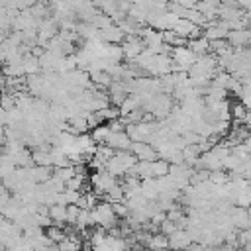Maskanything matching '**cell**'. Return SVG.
I'll use <instances>...</instances> for the list:
<instances>
[{"label":"cell","instance_id":"6da1fadb","mask_svg":"<svg viewBox=\"0 0 251 251\" xmlns=\"http://www.w3.org/2000/svg\"><path fill=\"white\" fill-rule=\"evenodd\" d=\"M135 157L131 155V151H116L114 155H112V159L106 163V171L108 173H112L114 176H124V175H127L129 173V169L135 165Z\"/></svg>","mask_w":251,"mask_h":251},{"label":"cell","instance_id":"7a4b0ae2","mask_svg":"<svg viewBox=\"0 0 251 251\" xmlns=\"http://www.w3.org/2000/svg\"><path fill=\"white\" fill-rule=\"evenodd\" d=\"M116 178H118V176H114L112 173H108L106 169H102V171H94V175L90 176V182H92V186H94V192H96L98 196H104V194H108V192L118 184Z\"/></svg>","mask_w":251,"mask_h":251},{"label":"cell","instance_id":"3957f363","mask_svg":"<svg viewBox=\"0 0 251 251\" xmlns=\"http://www.w3.org/2000/svg\"><path fill=\"white\" fill-rule=\"evenodd\" d=\"M129 151L137 161H155V159H159L157 149L147 141H131Z\"/></svg>","mask_w":251,"mask_h":251},{"label":"cell","instance_id":"277c9868","mask_svg":"<svg viewBox=\"0 0 251 251\" xmlns=\"http://www.w3.org/2000/svg\"><path fill=\"white\" fill-rule=\"evenodd\" d=\"M104 145L112 147L114 151H129L131 139H129V135L126 131H110L106 141H104Z\"/></svg>","mask_w":251,"mask_h":251},{"label":"cell","instance_id":"5b68a950","mask_svg":"<svg viewBox=\"0 0 251 251\" xmlns=\"http://www.w3.org/2000/svg\"><path fill=\"white\" fill-rule=\"evenodd\" d=\"M167 237H169V249L186 251V249L190 247V243H192V237H190L188 229H182V227L175 229V231H173L171 235H167Z\"/></svg>","mask_w":251,"mask_h":251},{"label":"cell","instance_id":"8992f818","mask_svg":"<svg viewBox=\"0 0 251 251\" xmlns=\"http://www.w3.org/2000/svg\"><path fill=\"white\" fill-rule=\"evenodd\" d=\"M145 49V43L139 35H127L124 45H122V51H124V57H127L129 61L135 59L137 55H141V51Z\"/></svg>","mask_w":251,"mask_h":251},{"label":"cell","instance_id":"52a82bcc","mask_svg":"<svg viewBox=\"0 0 251 251\" xmlns=\"http://www.w3.org/2000/svg\"><path fill=\"white\" fill-rule=\"evenodd\" d=\"M229 220H231L235 229H251L249 214H247V208H243V206H235L229 214Z\"/></svg>","mask_w":251,"mask_h":251},{"label":"cell","instance_id":"ba28073f","mask_svg":"<svg viewBox=\"0 0 251 251\" xmlns=\"http://www.w3.org/2000/svg\"><path fill=\"white\" fill-rule=\"evenodd\" d=\"M143 247H147L149 251H163V249H169V237H167L165 233H161V231H155V233H151V235L147 237V241H145Z\"/></svg>","mask_w":251,"mask_h":251},{"label":"cell","instance_id":"9c48e42d","mask_svg":"<svg viewBox=\"0 0 251 251\" xmlns=\"http://www.w3.org/2000/svg\"><path fill=\"white\" fill-rule=\"evenodd\" d=\"M49 218L55 226L65 227L67 226V206L65 204H51L49 206Z\"/></svg>","mask_w":251,"mask_h":251},{"label":"cell","instance_id":"30bf717a","mask_svg":"<svg viewBox=\"0 0 251 251\" xmlns=\"http://www.w3.org/2000/svg\"><path fill=\"white\" fill-rule=\"evenodd\" d=\"M188 47L192 49V53H194L196 57L210 53V41H208L204 35H200V37H194V39H188Z\"/></svg>","mask_w":251,"mask_h":251},{"label":"cell","instance_id":"8fae6325","mask_svg":"<svg viewBox=\"0 0 251 251\" xmlns=\"http://www.w3.org/2000/svg\"><path fill=\"white\" fill-rule=\"evenodd\" d=\"M59 251H80L82 249V243H80V237H76L75 233H67L63 241L57 243Z\"/></svg>","mask_w":251,"mask_h":251},{"label":"cell","instance_id":"7c38bea8","mask_svg":"<svg viewBox=\"0 0 251 251\" xmlns=\"http://www.w3.org/2000/svg\"><path fill=\"white\" fill-rule=\"evenodd\" d=\"M169 169H171V163L165 161V159H161V157L155 159V161H151V171H153V176H155V178L169 175Z\"/></svg>","mask_w":251,"mask_h":251},{"label":"cell","instance_id":"4fadbf2b","mask_svg":"<svg viewBox=\"0 0 251 251\" xmlns=\"http://www.w3.org/2000/svg\"><path fill=\"white\" fill-rule=\"evenodd\" d=\"M45 235L49 237V241H51V243H59V241H63V239H65L67 231H65V227L51 224L49 227H45Z\"/></svg>","mask_w":251,"mask_h":251},{"label":"cell","instance_id":"5bb4252c","mask_svg":"<svg viewBox=\"0 0 251 251\" xmlns=\"http://www.w3.org/2000/svg\"><path fill=\"white\" fill-rule=\"evenodd\" d=\"M108 133H110V127H108V124H100V126L92 127V133H90V137H92V141H94L96 145H102V143L106 141Z\"/></svg>","mask_w":251,"mask_h":251},{"label":"cell","instance_id":"9a60e30c","mask_svg":"<svg viewBox=\"0 0 251 251\" xmlns=\"http://www.w3.org/2000/svg\"><path fill=\"white\" fill-rule=\"evenodd\" d=\"M76 175V169H75V165H67V167H57L55 169V173H53V176H57V178H61L63 182H67L69 178H73Z\"/></svg>","mask_w":251,"mask_h":251},{"label":"cell","instance_id":"2e32d148","mask_svg":"<svg viewBox=\"0 0 251 251\" xmlns=\"http://www.w3.org/2000/svg\"><path fill=\"white\" fill-rule=\"evenodd\" d=\"M229 110H231V118H235L237 122H245L247 112H249V110H247V108H245L241 102H239V104H235V106H231Z\"/></svg>","mask_w":251,"mask_h":251},{"label":"cell","instance_id":"e0dca14e","mask_svg":"<svg viewBox=\"0 0 251 251\" xmlns=\"http://www.w3.org/2000/svg\"><path fill=\"white\" fill-rule=\"evenodd\" d=\"M175 229H178V226H176L173 220H169V218H165V220L159 224V231L165 233V235H171Z\"/></svg>","mask_w":251,"mask_h":251},{"label":"cell","instance_id":"ac0fdd59","mask_svg":"<svg viewBox=\"0 0 251 251\" xmlns=\"http://www.w3.org/2000/svg\"><path fill=\"white\" fill-rule=\"evenodd\" d=\"M78 214H80V208H78L76 204H69V206H67V224H73V226H75Z\"/></svg>","mask_w":251,"mask_h":251},{"label":"cell","instance_id":"d6986e66","mask_svg":"<svg viewBox=\"0 0 251 251\" xmlns=\"http://www.w3.org/2000/svg\"><path fill=\"white\" fill-rule=\"evenodd\" d=\"M198 2H200V0H176V4H180L182 8H190V10L196 8Z\"/></svg>","mask_w":251,"mask_h":251},{"label":"cell","instance_id":"ffe728a7","mask_svg":"<svg viewBox=\"0 0 251 251\" xmlns=\"http://www.w3.org/2000/svg\"><path fill=\"white\" fill-rule=\"evenodd\" d=\"M163 251H180V249H163Z\"/></svg>","mask_w":251,"mask_h":251}]
</instances>
